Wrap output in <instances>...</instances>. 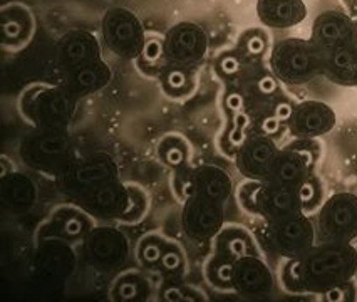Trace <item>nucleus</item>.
<instances>
[{
  "label": "nucleus",
  "instance_id": "f257e3e1",
  "mask_svg": "<svg viewBox=\"0 0 357 302\" xmlns=\"http://www.w3.org/2000/svg\"><path fill=\"white\" fill-rule=\"evenodd\" d=\"M304 292L322 294L346 285L357 272V250L351 243L319 242L298 259Z\"/></svg>",
  "mask_w": 357,
  "mask_h": 302
},
{
  "label": "nucleus",
  "instance_id": "20e7f679",
  "mask_svg": "<svg viewBox=\"0 0 357 302\" xmlns=\"http://www.w3.org/2000/svg\"><path fill=\"white\" fill-rule=\"evenodd\" d=\"M19 153L29 168L57 175L73 160V143L66 130H36L22 139Z\"/></svg>",
  "mask_w": 357,
  "mask_h": 302
},
{
  "label": "nucleus",
  "instance_id": "423d86ee",
  "mask_svg": "<svg viewBox=\"0 0 357 302\" xmlns=\"http://www.w3.org/2000/svg\"><path fill=\"white\" fill-rule=\"evenodd\" d=\"M118 165L107 153H93L84 158L70 160L57 173V185L69 198H77L87 190L98 187L105 181L118 178Z\"/></svg>",
  "mask_w": 357,
  "mask_h": 302
},
{
  "label": "nucleus",
  "instance_id": "a211bd4d",
  "mask_svg": "<svg viewBox=\"0 0 357 302\" xmlns=\"http://www.w3.org/2000/svg\"><path fill=\"white\" fill-rule=\"evenodd\" d=\"M277 153L279 148L271 136L253 135L238 148L236 168L248 180L265 181Z\"/></svg>",
  "mask_w": 357,
  "mask_h": 302
},
{
  "label": "nucleus",
  "instance_id": "4468645a",
  "mask_svg": "<svg viewBox=\"0 0 357 302\" xmlns=\"http://www.w3.org/2000/svg\"><path fill=\"white\" fill-rule=\"evenodd\" d=\"M301 213H305L301 187H284L261 181L255 215H260L267 222H279Z\"/></svg>",
  "mask_w": 357,
  "mask_h": 302
},
{
  "label": "nucleus",
  "instance_id": "39448f33",
  "mask_svg": "<svg viewBox=\"0 0 357 302\" xmlns=\"http://www.w3.org/2000/svg\"><path fill=\"white\" fill-rule=\"evenodd\" d=\"M102 43L116 57L136 61L146 44L148 34L138 15L124 7H114L101 20Z\"/></svg>",
  "mask_w": 357,
  "mask_h": 302
},
{
  "label": "nucleus",
  "instance_id": "dca6fc26",
  "mask_svg": "<svg viewBox=\"0 0 357 302\" xmlns=\"http://www.w3.org/2000/svg\"><path fill=\"white\" fill-rule=\"evenodd\" d=\"M290 133L302 139H312L334 130L337 116L322 101H304L294 106L289 118Z\"/></svg>",
  "mask_w": 357,
  "mask_h": 302
},
{
  "label": "nucleus",
  "instance_id": "2f4dec72",
  "mask_svg": "<svg viewBox=\"0 0 357 302\" xmlns=\"http://www.w3.org/2000/svg\"><path fill=\"white\" fill-rule=\"evenodd\" d=\"M231 272H234V262L218 254H215V257L206 266V277H208L210 284L218 289H234Z\"/></svg>",
  "mask_w": 357,
  "mask_h": 302
},
{
  "label": "nucleus",
  "instance_id": "6e6552de",
  "mask_svg": "<svg viewBox=\"0 0 357 302\" xmlns=\"http://www.w3.org/2000/svg\"><path fill=\"white\" fill-rule=\"evenodd\" d=\"M315 243L317 232L305 213L279 222H267L265 225V246L287 260L304 257Z\"/></svg>",
  "mask_w": 357,
  "mask_h": 302
},
{
  "label": "nucleus",
  "instance_id": "0eeeda50",
  "mask_svg": "<svg viewBox=\"0 0 357 302\" xmlns=\"http://www.w3.org/2000/svg\"><path fill=\"white\" fill-rule=\"evenodd\" d=\"M319 242L351 243L357 239V195L334 193L324 202L315 223Z\"/></svg>",
  "mask_w": 357,
  "mask_h": 302
},
{
  "label": "nucleus",
  "instance_id": "c85d7f7f",
  "mask_svg": "<svg viewBox=\"0 0 357 302\" xmlns=\"http://www.w3.org/2000/svg\"><path fill=\"white\" fill-rule=\"evenodd\" d=\"M139 71H144L148 76H160V73L166 68V56H165V45L163 37L160 36H148L146 44H144L143 51L136 59Z\"/></svg>",
  "mask_w": 357,
  "mask_h": 302
},
{
  "label": "nucleus",
  "instance_id": "5701e85b",
  "mask_svg": "<svg viewBox=\"0 0 357 302\" xmlns=\"http://www.w3.org/2000/svg\"><path fill=\"white\" fill-rule=\"evenodd\" d=\"M322 74L344 88L357 86V43L322 54Z\"/></svg>",
  "mask_w": 357,
  "mask_h": 302
},
{
  "label": "nucleus",
  "instance_id": "393cba45",
  "mask_svg": "<svg viewBox=\"0 0 357 302\" xmlns=\"http://www.w3.org/2000/svg\"><path fill=\"white\" fill-rule=\"evenodd\" d=\"M89 215L82 212L77 205L74 209H61L56 213H52V218L49 220L47 225L44 227V237L45 239H59V240H74V239H84L87 232L91 230Z\"/></svg>",
  "mask_w": 357,
  "mask_h": 302
},
{
  "label": "nucleus",
  "instance_id": "ddd939ff",
  "mask_svg": "<svg viewBox=\"0 0 357 302\" xmlns=\"http://www.w3.org/2000/svg\"><path fill=\"white\" fill-rule=\"evenodd\" d=\"M310 40L324 52L357 43V20L340 10H326L314 20Z\"/></svg>",
  "mask_w": 357,
  "mask_h": 302
},
{
  "label": "nucleus",
  "instance_id": "c756f323",
  "mask_svg": "<svg viewBox=\"0 0 357 302\" xmlns=\"http://www.w3.org/2000/svg\"><path fill=\"white\" fill-rule=\"evenodd\" d=\"M235 49L248 64H260V59L267 52V37L261 31L250 29L240 36Z\"/></svg>",
  "mask_w": 357,
  "mask_h": 302
},
{
  "label": "nucleus",
  "instance_id": "7c9ffc66",
  "mask_svg": "<svg viewBox=\"0 0 357 302\" xmlns=\"http://www.w3.org/2000/svg\"><path fill=\"white\" fill-rule=\"evenodd\" d=\"M247 61L240 56V52L236 49H231V51L222 52L217 57V63H215V73L222 81L225 82H235L240 76L245 73V69L248 68Z\"/></svg>",
  "mask_w": 357,
  "mask_h": 302
},
{
  "label": "nucleus",
  "instance_id": "9b49d317",
  "mask_svg": "<svg viewBox=\"0 0 357 302\" xmlns=\"http://www.w3.org/2000/svg\"><path fill=\"white\" fill-rule=\"evenodd\" d=\"M163 45L166 63L197 71L208 52V37L198 24L180 22L163 36Z\"/></svg>",
  "mask_w": 357,
  "mask_h": 302
},
{
  "label": "nucleus",
  "instance_id": "bb28decb",
  "mask_svg": "<svg viewBox=\"0 0 357 302\" xmlns=\"http://www.w3.org/2000/svg\"><path fill=\"white\" fill-rule=\"evenodd\" d=\"M195 69L181 68V66L166 64V68L160 73L158 80L161 82V89L168 96L180 98L188 96L195 86Z\"/></svg>",
  "mask_w": 357,
  "mask_h": 302
},
{
  "label": "nucleus",
  "instance_id": "f3484780",
  "mask_svg": "<svg viewBox=\"0 0 357 302\" xmlns=\"http://www.w3.org/2000/svg\"><path fill=\"white\" fill-rule=\"evenodd\" d=\"M314 158L309 151L298 148L279 150L273 158L265 183L284 185V187H301L312 176Z\"/></svg>",
  "mask_w": 357,
  "mask_h": 302
},
{
  "label": "nucleus",
  "instance_id": "2eb2a0df",
  "mask_svg": "<svg viewBox=\"0 0 357 302\" xmlns=\"http://www.w3.org/2000/svg\"><path fill=\"white\" fill-rule=\"evenodd\" d=\"M99 59H102L101 44L87 31H70L56 45V66L62 76Z\"/></svg>",
  "mask_w": 357,
  "mask_h": 302
},
{
  "label": "nucleus",
  "instance_id": "a878e982",
  "mask_svg": "<svg viewBox=\"0 0 357 302\" xmlns=\"http://www.w3.org/2000/svg\"><path fill=\"white\" fill-rule=\"evenodd\" d=\"M37 266L49 275L61 277L73 271L74 257L66 240L47 239L37 252Z\"/></svg>",
  "mask_w": 357,
  "mask_h": 302
},
{
  "label": "nucleus",
  "instance_id": "b1692460",
  "mask_svg": "<svg viewBox=\"0 0 357 302\" xmlns=\"http://www.w3.org/2000/svg\"><path fill=\"white\" fill-rule=\"evenodd\" d=\"M0 198L7 210L14 213H24L34 206L37 188L34 181L24 173L12 172L9 175L3 173L2 183H0Z\"/></svg>",
  "mask_w": 357,
  "mask_h": 302
},
{
  "label": "nucleus",
  "instance_id": "1a4fd4ad",
  "mask_svg": "<svg viewBox=\"0 0 357 302\" xmlns=\"http://www.w3.org/2000/svg\"><path fill=\"white\" fill-rule=\"evenodd\" d=\"M84 257L96 271L114 272L128 264L131 255L130 240L111 225L91 227L82 239Z\"/></svg>",
  "mask_w": 357,
  "mask_h": 302
},
{
  "label": "nucleus",
  "instance_id": "4be33fe9",
  "mask_svg": "<svg viewBox=\"0 0 357 302\" xmlns=\"http://www.w3.org/2000/svg\"><path fill=\"white\" fill-rule=\"evenodd\" d=\"M257 15L268 29H290L307 17L304 0H257Z\"/></svg>",
  "mask_w": 357,
  "mask_h": 302
},
{
  "label": "nucleus",
  "instance_id": "9d476101",
  "mask_svg": "<svg viewBox=\"0 0 357 302\" xmlns=\"http://www.w3.org/2000/svg\"><path fill=\"white\" fill-rule=\"evenodd\" d=\"M73 202L94 220H121L131 209L132 190L121 183L119 178H116V180L105 181L98 187L87 190Z\"/></svg>",
  "mask_w": 357,
  "mask_h": 302
},
{
  "label": "nucleus",
  "instance_id": "cd10ccee",
  "mask_svg": "<svg viewBox=\"0 0 357 302\" xmlns=\"http://www.w3.org/2000/svg\"><path fill=\"white\" fill-rule=\"evenodd\" d=\"M217 254L231 260V262L245 257V255H252L250 240H248L243 230L235 229V227L228 230L222 229V232L217 235Z\"/></svg>",
  "mask_w": 357,
  "mask_h": 302
},
{
  "label": "nucleus",
  "instance_id": "412c9836",
  "mask_svg": "<svg viewBox=\"0 0 357 302\" xmlns=\"http://www.w3.org/2000/svg\"><path fill=\"white\" fill-rule=\"evenodd\" d=\"M111 77H113V73H111L109 66L105 63V59H99L64 74L61 88L77 101V99L106 88Z\"/></svg>",
  "mask_w": 357,
  "mask_h": 302
},
{
  "label": "nucleus",
  "instance_id": "72a5a7b5",
  "mask_svg": "<svg viewBox=\"0 0 357 302\" xmlns=\"http://www.w3.org/2000/svg\"><path fill=\"white\" fill-rule=\"evenodd\" d=\"M346 6V9L351 12V15L357 14V0H340Z\"/></svg>",
  "mask_w": 357,
  "mask_h": 302
},
{
  "label": "nucleus",
  "instance_id": "f03ea898",
  "mask_svg": "<svg viewBox=\"0 0 357 302\" xmlns=\"http://www.w3.org/2000/svg\"><path fill=\"white\" fill-rule=\"evenodd\" d=\"M268 66L284 84H305L322 74V52L310 39L289 37L273 45Z\"/></svg>",
  "mask_w": 357,
  "mask_h": 302
},
{
  "label": "nucleus",
  "instance_id": "473e14b6",
  "mask_svg": "<svg viewBox=\"0 0 357 302\" xmlns=\"http://www.w3.org/2000/svg\"><path fill=\"white\" fill-rule=\"evenodd\" d=\"M141 254H143V257H144V260H146V262H156V260L161 259L160 247L155 246V243H149V246L144 247Z\"/></svg>",
  "mask_w": 357,
  "mask_h": 302
},
{
  "label": "nucleus",
  "instance_id": "7ed1b4c3",
  "mask_svg": "<svg viewBox=\"0 0 357 302\" xmlns=\"http://www.w3.org/2000/svg\"><path fill=\"white\" fill-rule=\"evenodd\" d=\"M76 99L61 86H40L22 98V113L36 130H68L73 121Z\"/></svg>",
  "mask_w": 357,
  "mask_h": 302
},
{
  "label": "nucleus",
  "instance_id": "6ab92c4d",
  "mask_svg": "<svg viewBox=\"0 0 357 302\" xmlns=\"http://www.w3.org/2000/svg\"><path fill=\"white\" fill-rule=\"evenodd\" d=\"M231 285L243 297H265L273 291V275L264 260L257 255H245L234 262Z\"/></svg>",
  "mask_w": 357,
  "mask_h": 302
},
{
  "label": "nucleus",
  "instance_id": "f8f14e48",
  "mask_svg": "<svg viewBox=\"0 0 357 302\" xmlns=\"http://www.w3.org/2000/svg\"><path fill=\"white\" fill-rule=\"evenodd\" d=\"M225 223L223 205L198 195L185 200L181 210V227L185 234L195 240H208L217 237Z\"/></svg>",
  "mask_w": 357,
  "mask_h": 302
},
{
  "label": "nucleus",
  "instance_id": "aec40b11",
  "mask_svg": "<svg viewBox=\"0 0 357 302\" xmlns=\"http://www.w3.org/2000/svg\"><path fill=\"white\" fill-rule=\"evenodd\" d=\"M186 183H188L186 198L198 195L225 205V202H228V198L234 193L231 176L217 165H202L192 169L186 178Z\"/></svg>",
  "mask_w": 357,
  "mask_h": 302
}]
</instances>
